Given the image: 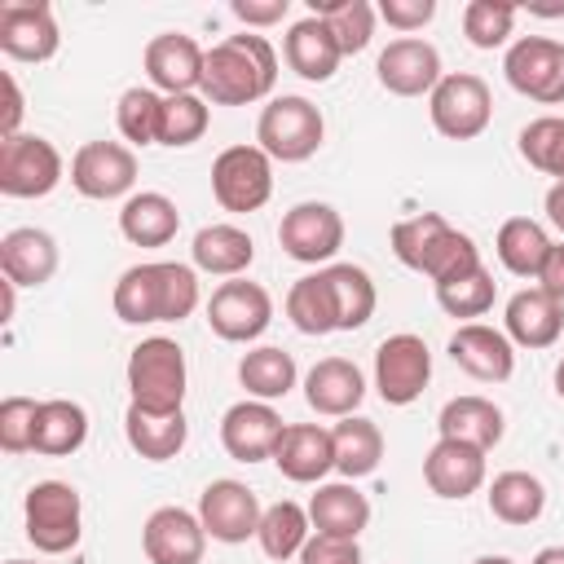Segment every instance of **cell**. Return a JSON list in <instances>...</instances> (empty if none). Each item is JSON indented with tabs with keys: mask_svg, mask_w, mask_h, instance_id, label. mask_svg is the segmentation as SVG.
Returning a JSON list of instances; mask_svg holds the SVG:
<instances>
[{
	"mask_svg": "<svg viewBox=\"0 0 564 564\" xmlns=\"http://www.w3.org/2000/svg\"><path fill=\"white\" fill-rule=\"evenodd\" d=\"M212 194L225 212H256L273 194V159L260 145H229L212 163Z\"/></svg>",
	"mask_w": 564,
	"mask_h": 564,
	"instance_id": "52a82bcc",
	"label": "cell"
},
{
	"mask_svg": "<svg viewBox=\"0 0 564 564\" xmlns=\"http://www.w3.org/2000/svg\"><path fill=\"white\" fill-rule=\"evenodd\" d=\"M115 123L123 132V141L132 145H154L159 141V123H163V97L154 88H128L115 106Z\"/></svg>",
	"mask_w": 564,
	"mask_h": 564,
	"instance_id": "b9f144b4",
	"label": "cell"
},
{
	"mask_svg": "<svg viewBox=\"0 0 564 564\" xmlns=\"http://www.w3.org/2000/svg\"><path fill=\"white\" fill-rule=\"evenodd\" d=\"M198 308V273L189 264L163 260V322H181Z\"/></svg>",
	"mask_w": 564,
	"mask_h": 564,
	"instance_id": "c3c4849f",
	"label": "cell"
},
{
	"mask_svg": "<svg viewBox=\"0 0 564 564\" xmlns=\"http://www.w3.org/2000/svg\"><path fill=\"white\" fill-rule=\"evenodd\" d=\"M35 419H40V401H31V397H4L0 401V445L9 454L35 449Z\"/></svg>",
	"mask_w": 564,
	"mask_h": 564,
	"instance_id": "7dc6e473",
	"label": "cell"
},
{
	"mask_svg": "<svg viewBox=\"0 0 564 564\" xmlns=\"http://www.w3.org/2000/svg\"><path fill=\"white\" fill-rule=\"evenodd\" d=\"M141 546L150 564H203L207 529L185 507H159L141 529Z\"/></svg>",
	"mask_w": 564,
	"mask_h": 564,
	"instance_id": "e0dca14e",
	"label": "cell"
},
{
	"mask_svg": "<svg viewBox=\"0 0 564 564\" xmlns=\"http://www.w3.org/2000/svg\"><path fill=\"white\" fill-rule=\"evenodd\" d=\"M269 322H273V300L260 282L234 278V282H220L207 300V326L229 344H247L264 335Z\"/></svg>",
	"mask_w": 564,
	"mask_h": 564,
	"instance_id": "8fae6325",
	"label": "cell"
},
{
	"mask_svg": "<svg viewBox=\"0 0 564 564\" xmlns=\"http://www.w3.org/2000/svg\"><path fill=\"white\" fill-rule=\"evenodd\" d=\"M278 242L291 260L322 264L344 247V216L330 203H295L278 225Z\"/></svg>",
	"mask_w": 564,
	"mask_h": 564,
	"instance_id": "7c38bea8",
	"label": "cell"
},
{
	"mask_svg": "<svg viewBox=\"0 0 564 564\" xmlns=\"http://www.w3.org/2000/svg\"><path fill=\"white\" fill-rule=\"evenodd\" d=\"M511 26H516V4H507V0H471V4L463 9V35H467L476 48H498V44H507Z\"/></svg>",
	"mask_w": 564,
	"mask_h": 564,
	"instance_id": "bcb514c9",
	"label": "cell"
},
{
	"mask_svg": "<svg viewBox=\"0 0 564 564\" xmlns=\"http://www.w3.org/2000/svg\"><path fill=\"white\" fill-rule=\"evenodd\" d=\"M203 62H207V53L181 31H163L145 44V75L163 97L203 88Z\"/></svg>",
	"mask_w": 564,
	"mask_h": 564,
	"instance_id": "d6986e66",
	"label": "cell"
},
{
	"mask_svg": "<svg viewBox=\"0 0 564 564\" xmlns=\"http://www.w3.org/2000/svg\"><path fill=\"white\" fill-rule=\"evenodd\" d=\"M507 339L520 344V348H551L564 330V304L551 300L542 286H529V291H516L507 300Z\"/></svg>",
	"mask_w": 564,
	"mask_h": 564,
	"instance_id": "d4e9b609",
	"label": "cell"
},
{
	"mask_svg": "<svg viewBox=\"0 0 564 564\" xmlns=\"http://www.w3.org/2000/svg\"><path fill=\"white\" fill-rule=\"evenodd\" d=\"M0 269L13 286H44L57 273V242L53 234L22 225L0 238Z\"/></svg>",
	"mask_w": 564,
	"mask_h": 564,
	"instance_id": "cb8c5ba5",
	"label": "cell"
},
{
	"mask_svg": "<svg viewBox=\"0 0 564 564\" xmlns=\"http://www.w3.org/2000/svg\"><path fill=\"white\" fill-rule=\"evenodd\" d=\"M538 286L564 304V242H551L546 260H542V273H538Z\"/></svg>",
	"mask_w": 564,
	"mask_h": 564,
	"instance_id": "f5cc1de1",
	"label": "cell"
},
{
	"mask_svg": "<svg viewBox=\"0 0 564 564\" xmlns=\"http://www.w3.org/2000/svg\"><path fill=\"white\" fill-rule=\"evenodd\" d=\"M436 304L449 317H480V313H489L494 308V278H489V269L480 264V269H471V273H463L454 282H441L436 286Z\"/></svg>",
	"mask_w": 564,
	"mask_h": 564,
	"instance_id": "f6af8a7d",
	"label": "cell"
},
{
	"mask_svg": "<svg viewBox=\"0 0 564 564\" xmlns=\"http://www.w3.org/2000/svg\"><path fill=\"white\" fill-rule=\"evenodd\" d=\"M555 392H560V397H564V361H560V366H555Z\"/></svg>",
	"mask_w": 564,
	"mask_h": 564,
	"instance_id": "680465c9",
	"label": "cell"
},
{
	"mask_svg": "<svg viewBox=\"0 0 564 564\" xmlns=\"http://www.w3.org/2000/svg\"><path fill=\"white\" fill-rule=\"evenodd\" d=\"M533 564H564V546H542L533 555Z\"/></svg>",
	"mask_w": 564,
	"mask_h": 564,
	"instance_id": "9f6ffc18",
	"label": "cell"
},
{
	"mask_svg": "<svg viewBox=\"0 0 564 564\" xmlns=\"http://www.w3.org/2000/svg\"><path fill=\"white\" fill-rule=\"evenodd\" d=\"M392 251L405 269L432 278V286L441 282H454L471 269H480V251L467 234L449 229L445 216L436 212H419V216H405L392 225Z\"/></svg>",
	"mask_w": 564,
	"mask_h": 564,
	"instance_id": "7a4b0ae2",
	"label": "cell"
},
{
	"mask_svg": "<svg viewBox=\"0 0 564 564\" xmlns=\"http://www.w3.org/2000/svg\"><path fill=\"white\" fill-rule=\"evenodd\" d=\"M476 564H516V560H507V555H480Z\"/></svg>",
	"mask_w": 564,
	"mask_h": 564,
	"instance_id": "6f0895ef",
	"label": "cell"
},
{
	"mask_svg": "<svg viewBox=\"0 0 564 564\" xmlns=\"http://www.w3.org/2000/svg\"><path fill=\"white\" fill-rule=\"evenodd\" d=\"M9 564H31V560H9Z\"/></svg>",
	"mask_w": 564,
	"mask_h": 564,
	"instance_id": "91938a15",
	"label": "cell"
},
{
	"mask_svg": "<svg viewBox=\"0 0 564 564\" xmlns=\"http://www.w3.org/2000/svg\"><path fill=\"white\" fill-rule=\"evenodd\" d=\"M546 507V489L538 476L529 471H502L494 476L489 485V511L502 520V524H533Z\"/></svg>",
	"mask_w": 564,
	"mask_h": 564,
	"instance_id": "74e56055",
	"label": "cell"
},
{
	"mask_svg": "<svg viewBox=\"0 0 564 564\" xmlns=\"http://www.w3.org/2000/svg\"><path fill=\"white\" fill-rule=\"evenodd\" d=\"M286 317H291V326L304 330V335H330V330H339V322H335V300H330V286H326L322 273H308V278H300V282L286 291Z\"/></svg>",
	"mask_w": 564,
	"mask_h": 564,
	"instance_id": "60d3db41",
	"label": "cell"
},
{
	"mask_svg": "<svg viewBox=\"0 0 564 564\" xmlns=\"http://www.w3.org/2000/svg\"><path fill=\"white\" fill-rule=\"evenodd\" d=\"M375 75H379V84H383L388 93H397V97H423V93L432 97V88L441 84V53H436V44H427V40L401 35V40H392V44L379 53Z\"/></svg>",
	"mask_w": 564,
	"mask_h": 564,
	"instance_id": "9a60e30c",
	"label": "cell"
},
{
	"mask_svg": "<svg viewBox=\"0 0 564 564\" xmlns=\"http://www.w3.org/2000/svg\"><path fill=\"white\" fill-rule=\"evenodd\" d=\"M282 53H286V66L300 75V79H313V84H326L330 75H335V66H339V44H335V35H330V26L322 22V18H300L291 31H286V44H282Z\"/></svg>",
	"mask_w": 564,
	"mask_h": 564,
	"instance_id": "484cf974",
	"label": "cell"
},
{
	"mask_svg": "<svg viewBox=\"0 0 564 564\" xmlns=\"http://www.w3.org/2000/svg\"><path fill=\"white\" fill-rule=\"evenodd\" d=\"M260 516H264V507L242 480H212L198 498V520H203L207 538L229 542V546L256 538Z\"/></svg>",
	"mask_w": 564,
	"mask_h": 564,
	"instance_id": "5bb4252c",
	"label": "cell"
},
{
	"mask_svg": "<svg viewBox=\"0 0 564 564\" xmlns=\"http://www.w3.org/2000/svg\"><path fill=\"white\" fill-rule=\"evenodd\" d=\"M308 520L317 533H335V538H357L370 524V498L352 485V480H330L317 485V494L308 498Z\"/></svg>",
	"mask_w": 564,
	"mask_h": 564,
	"instance_id": "83f0119b",
	"label": "cell"
},
{
	"mask_svg": "<svg viewBox=\"0 0 564 564\" xmlns=\"http://www.w3.org/2000/svg\"><path fill=\"white\" fill-rule=\"evenodd\" d=\"M308 538H313V520H308V511H304L300 502L282 498V502L264 507L260 529H256V542H260V551H264L269 560H291V555H300Z\"/></svg>",
	"mask_w": 564,
	"mask_h": 564,
	"instance_id": "d590c367",
	"label": "cell"
},
{
	"mask_svg": "<svg viewBox=\"0 0 564 564\" xmlns=\"http://www.w3.org/2000/svg\"><path fill=\"white\" fill-rule=\"evenodd\" d=\"M115 317L128 326H150L163 322V260L154 264H132L115 282Z\"/></svg>",
	"mask_w": 564,
	"mask_h": 564,
	"instance_id": "1f68e13d",
	"label": "cell"
},
{
	"mask_svg": "<svg viewBox=\"0 0 564 564\" xmlns=\"http://www.w3.org/2000/svg\"><path fill=\"white\" fill-rule=\"evenodd\" d=\"M494 251H498V260H502L507 273H516V278H538V273H542V260H546V251H551V238H546V229H542L538 220L511 216V220H502V229H498V238H494Z\"/></svg>",
	"mask_w": 564,
	"mask_h": 564,
	"instance_id": "836d02e7",
	"label": "cell"
},
{
	"mask_svg": "<svg viewBox=\"0 0 564 564\" xmlns=\"http://www.w3.org/2000/svg\"><path fill=\"white\" fill-rule=\"evenodd\" d=\"M520 154L529 159V167L564 181V119L542 115L533 123L520 128Z\"/></svg>",
	"mask_w": 564,
	"mask_h": 564,
	"instance_id": "7bdbcfd3",
	"label": "cell"
},
{
	"mask_svg": "<svg viewBox=\"0 0 564 564\" xmlns=\"http://www.w3.org/2000/svg\"><path fill=\"white\" fill-rule=\"evenodd\" d=\"M322 278H326V286H330L339 330L366 326L370 313H375V282H370V273L357 269V264H330V269H322Z\"/></svg>",
	"mask_w": 564,
	"mask_h": 564,
	"instance_id": "8d00e7d4",
	"label": "cell"
},
{
	"mask_svg": "<svg viewBox=\"0 0 564 564\" xmlns=\"http://www.w3.org/2000/svg\"><path fill=\"white\" fill-rule=\"evenodd\" d=\"M189 256H194V269H203V273L238 278V273L256 260V242H251V234L238 229V225H203V229L194 234Z\"/></svg>",
	"mask_w": 564,
	"mask_h": 564,
	"instance_id": "4dcf8cb0",
	"label": "cell"
},
{
	"mask_svg": "<svg viewBox=\"0 0 564 564\" xmlns=\"http://www.w3.org/2000/svg\"><path fill=\"white\" fill-rule=\"evenodd\" d=\"M176 229H181V212L159 189H141L119 207V234L132 247H167Z\"/></svg>",
	"mask_w": 564,
	"mask_h": 564,
	"instance_id": "4316f807",
	"label": "cell"
},
{
	"mask_svg": "<svg viewBox=\"0 0 564 564\" xmlns=\"http://www.w3.org/2000/svg\"><path fill=\"white\" fill-rule=\"evenodd\" d=\"M330 436H335V471L344 480H361V476H370L379 467V458H383V432L370 419L348 414V419H339L330 427Z\"/></svg>",
	"mask_w": 564,
	"mask_h": 564,
	"instance_id": "d6a6232c",
	"label": "cell"
},
{
	"mask_svg": "<svg viewBox=\"0 0 564 564\" xmlns=\"http://www.w3.org/2000/svg\"><path fill=\"white\" fill-rule=\"evenodd\" d=\"M79 520H84V502L75 494V485L66 480H40L26 494V538L35 542V551L44 555H62L79 542Z\"/></svg>",
	"mask_w": 564,
	"mask_h": 564,
	"instance_id": "8992f818",
	"label": "cell"
},
{
	"mask_svg": "<svg viewBox=\"0 0 564 564\" xmlns=\"http://www.w3.org/2000/svg\"><path fill=\"white\" fill-rule=\"evenodd\" d=\"M278 79V53L264 35H225L207 48L203 62V97L212 106H251L273 93Z\"/></svg>",
	"mask_w": 564,
	"mask_h": 564,
	"instance_id": "6da1fadb",
	"label": "cell"
},
{
	"mask_svg": "<svg viewBox=\"0 0 564 564\" xmlns=\"http://www.w3.org/2000/svg\"><path fill=\"white\" fill-rule=\"evenodd\" d=\"M88 441V414L75 401H40V419H35V454L62 458L75 454Z\"/></svg>",
	"mask_w": 564,
	"mask_h": 564,
	"instance_id": "e575fe53",
	"label": "cell"
},
{
	"mask_svg": "<svg viewBox=\"0 0 564 564\" xmlns=\"http://www.w3.org/2000/svg\"><path fill=\"white\" fill-rule=\"evenodd\" d=\"M300 564H361V546H357V538L313 533L300 551Z\"/></svg>",
	"mask_w": 564,
	"mask_h": 564,
	"instance_id": "681fc988",
	"label": "cell"
},
{
	"mask_svg": "<svg viewBox=\"0 0 564 564\" xmlns=\"http://www.w3.org/2000/svg\"><path fill=\"white\" fill-rule=\"evenodd\" d=\"M70 185L84 198H119L137 185V154L119 141H88L70 159Z\"/></svg>",
	"mask_w": 564,
	"mask_h": 564,
	"instance_id": "4fadbf2b",
	"label": "cell"
},
{
	"mask_svg": "<svg viewBox=\"0 0 564 564\" xmlns=\"http://www.w3.org/2000/svg\"><path fill=\"white\" fill-rule=\"evenodd\" d=\"M229 9H234V18L247 22V26H273V22L286 18V0H234Z\"/></svg>",
	"mask_w": 564,
	"mask_h": 564,
	"instance_id": "816d5d0a",
	"label": "cell"
},
{
	"mask_svg": "<svg viewBox=\"0 0 564 564\" xmlns=\"http://www.w3.org/2000/svg\"><path fill=\"white\" fill-rule=\"evenodd\" d=\"M238 379L242 388L256 397V401H278L295 388V357L282 352V348H251L242 361H238Z\"/></svg>",
	"mask_w": 564,
	"mask_h": 564,
	"instance_id": "f35d334b",
	"label": "cell"
},
{
	"mask_svg": "<svg viewBox=\"0 0 564 564\" xmlns=\"http://www.w3.org/2000/svg\"><path fill=\"white\" fill-rule=\"evenodd\" d=\"M427 115H432V128L449 141H471L489 128L494 119V97H489V84L471 70H458V75H441V84L432 88L427 97Z\"/></svg>",
	"mask_w": 564,
	"mask_h": 564,
	"instance_id": "5b68a950",
	"label": "cell"
},
{
	"mask_svg": "<svg viewBox=\"0 0 564 564\" xmlns=\"http://www.w3.org/2000/svg\"><path fill=\"white\" fill-rule=\"evenodd\" d=\"M4 115H0V141L4 137H18V123H22V93H18V79L4 75Z\"/></svg>",
	"mask_w": 564,
	"mask_h": 564,
	"instance_id": "db71d44e",
	"label": "cell"
},
{
	"mask_svg": "<svg viewBox=\"0 0 564 564\" xmlns=\"http://www.w3.org/2000/svg\"><path fill=\"white\" fill-rule=\"evenodd\" d=\"M432 379V352L419 335L401 330V335H388L375 352V388L388 405H410L423 397Z\"/></svg>",
	"mask_w": 564,
	"mask_h": 564,
	"instance_id": "30bf717a",
	"label": "cell"
},
{
	"mask_svg": "<svg viewBox=\"0 0 564 564\" xmlns=\"http://www.w3.org/2000/svg\"><path fill=\"white\" fill-rule=\"evenodd\" d=\"M379 18L397 31H423L436 18V0H383Z\"/></svg>",
	"mask_w": 564,
	"mask_h": 564,
	"instance_id": "f907efd6",
	"label": "cell"
},
{
	"mask_svg": "<svg viewBox=\"0 0 564 564\" xmlns=\"http://www.w3.org/2000/svg\"><path fill=\"white\" fill-rule=\"evenodd\" d=\"M546 216H551V225L564 234V181H555V185L546 189Z\"/></svg>",
	"mask_w": 564,
	"mask_h": 564,
	"instance_id": "11a10c76",
	"label": "cell"
},
{
	"mask_svg": "<svg viewBox=\"0 0 564 564\" xmlns=\"http://www.w3.org/2000/svg\"><path fill=\"white\" fill-rule=\"evenodd\" d=\"M313 18H322L339 44V53H361L375 35V9L366 0H308Z\"/></svg>",
	"mask_w": 564,
	"mask_h": 564,
	"instance_id": "ab89813d",
	"label": "cell"
},
{
	"mask_svg": "<svg viewBox=\"0 0 564 564\" xmlns=\"http://www.w3.org/2000/svg\"><path fill=\"white\" fill-rule=\"evenodd\" d=\"M62 181V154L53 141L18 132L0 141V194L9 198H44Z\"/></svg>",
	"mask_w": 564,
	"mask_h": 564,
	"instance_id": "ba28073f",
	"label": "cell"
},
{
	"mask_svg": "<svg viewBox=\"0 0 564 564\" xmlns=\"http://www.w3.org/2000/svg\"><path fill=\"white\" fill-rule=\"evenodd\" d=\"M123 436L128 445L150 458V463H167L185 449V436H189V423H185V410H172V414H154V410H141V405H128L123 414Z\"/></svg>",
	"mask_w": 564,
	"mask_h": 564,
	"instance_id": "f546056e",
	"label": "cell"
},
{
	"mask_svg": "<svg viewBox=\"0 0 564 564\" xmlns=\"http://www.w3.org/2000/svg\"><path fill=\"white\" fill-rule=\"evenodd\" d=\"M366 397V379L348 357H322L304 375V401L326 419H348Z\"/></svg>",
	"mask_w": 564,
	"mask_h": 564,
	"instance_id": "603a6c76",
	"label": "cell"
},
{
	"mask_svg": "<svg viewBox=\"0 0 564 564\" xmlns=\"http://www.w3.org/2000/svg\"><path fill=\"white\" fill-rule=\"evenodd\" d=\"M423 480L436 498H467L485 485V449L463 441H436L423 458Z\"/></svg>",
	"mask_w": 564,
	"mask_h": 564,
	"instance_id": "7402d4cb",
	"label": "cell"
},
{
	"mask_svg": "<svg viewBox=\"0 0 564 564\" xmlns=\"http://www.w3.org/2000/svg\"><path fill=\"white\" fill-rule=\"evenodd\" d=\"M507 84L542 106H564V44L551 35H524L507 48Z\"/></svg>",
	"mask_w": 564,
	"mask_h": 564,
	"instance_id": "9c48e42d",
	"label": "cell"
},
{
	"mask_svg": "<svg viewBox=\"0 0 564 564\" xmlns=\"http://www.w3.org/2000/svg\"><path fill=\"white\" fill-rule=\"evenodd\" d=\"M449 357H454V366H463L480 383H502L516 370V352H511L507 330H494L485 322H463L449 335Z\"/></svg>",
	"mask_w": 564,
	"mask_h": 564,
	"instance_id": "ffe728a7",
	"label": "cell"
},
{
	"mask_svg": "<svg viewBox=\"0 0 564 564\" xmlns=\"http://www.w3.org/2000/svg\"><path fill=\"white\" fill-rule=\"evenodd\" d=\"M273 463L295 485H317L326 471H335V436L317 423H291L273 449Z\"/></svg>",
	"mask_w": 564,
	"mask_h": 564,
	"instance_id": "44dd1931",
	"label": "cell"
},
{
	"mask_svg": "<svg viewBox=\"0 0 564 564\" xmlns=\"http://www.w3.org/2000/svg\"><path fill=\"white\" fill-rule=\"evenodd\" d=\"M322 137H326V119H322V110L308 97H273L260 110V123H256L260 150L269 159H282V163L313 159Z\"/></svg>",
	"mask_w": 564,
	"mask_h": 564,
	"instance_id": "277c9868",
	"label": "cell"
},
{
	"mask_svg": "<svg viewBox=\"0 0 564 564\" xmlns=\"http://www.w3.org/2000/svg\"><path fill=\"white\" fill-rule=\"evenodd\" d=\"M282 414L269 405V401H238L225 410L220 419V445L229 458L238 463H260V458H273L278 441H282Z\"/></svg>",
	"mask_w": 564,
	"mask_h": 564,
	"instance_id": "2e32d148",
	"label": "cell"
},
{
	"mask_svg": "<svg viewBox=\"0 0 564 564\" xmlns=\"http://www.w3.org/2000/svg\"><path fill=\"white\" fill-rule=\"evenodd\" d=\"M62 35L53 22L48 4H31V0H13L0 9V48L13 62H48L57 53Z\"/></svg>",
	"mask_w": 564,
	"mask_h": 564,
	"instance_id": "ac0fdd59",
	"label": "cell"
},
{
	"mask_svg": "<svg viewBox=\"0 0 564 564\" xmlns=\"http://www.w3.org/2000/svg\"><path fill=\"white\" fill-rule=\"evenodd\" d=\"M128 392L132 405L172 414L185 401V352L167 335H150L128 352Z\"/></svg>",
	"mask_w": 564,
	"mask_h": 564,
	"instance_id": "3957f363",
	"label": "cell"
},
{
	"mask_svg": "<svg viewBox=\"0 0 564 564\" xmlns=\"http://www.w3.org/2000/svg\"><path fill=\"white\" fill-rule=\"evenodd\" d=\"M207 97L198 93H181V97H163V123H159V145H194L207 132Z\"/></svg>",
	"mask_w": 564,
	"mask_h": 564,
	"instance_id": "ee69618b",
	"label": "cell"
},
{
	"mask_svg": "<svg viewBox=\"0 0 564 564\" xmlns=\"http://www.w3.org/2000/svg\"><path fill=\"white\" fill-rule=\"evenodd\" d=\"M436 427H441V441H463V445H476V449H485V454H489V449L502 441V432H507L502 410H498L494 401H485V397H454V401H445Z\"/></svg>",
	"mask_w": 564,
	"mask_h": 564,
	"instance_id": "f1b7e54d",
	"label": "cell"
}]
</instances>
